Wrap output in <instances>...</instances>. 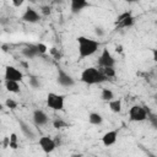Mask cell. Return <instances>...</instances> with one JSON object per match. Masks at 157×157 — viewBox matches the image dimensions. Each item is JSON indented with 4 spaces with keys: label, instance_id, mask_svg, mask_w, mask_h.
Segmentation results:
<instances>
[{
    "label": "cell",
    "instance_id": "obj_33",
    "mask_svg": "<svg viewBox=\"0 0 157 157\" xmlns=\"http://www.w3.org/2000/svg\"><path fill=\"white\" fill-rule=\"evenodd\" d=\"M117 52H121V45H119V47H117Z\"/></svg>",
    "mask_w": 157,
    "mask_h": 157
},
{
    "label": "cell",
    "instance_id": "obj_20",
    "mask_svg": "<svg viewBox=\"0 0 157 157\" xmlns=\"http://www.w3.org/2000/svg\"><path fill=\"white\" fill-rule=\"evenodd\" d=\"M53 126L55 129H64V128H69V124L61 118H56L55 120H53Z\"/></svg>",
    "mask_w": 157,
    "mask_h": 157
},
{
    "label": "cell",
    "instance_id": "obj_32",
    "mask_svg": "<svg viewBox=\"0 0 157 157\" xmlns=\"http://www.w3.org/2000/svg\"><path fill=\"white\" fill-rule=\"evenodd\" d=\"M70 157H83V156H82L81 153H72Z\"/></svg>",
    "mask_w": 157,
    "mask_h": 157
},
{
    "label": "cell",
    "instance_id": "obj_11",
    "mask_svg": "<svg viewBox=\"0 0 157 157\" xmlns=\"http://www.w3.org/2000/svg\"><path fill=\"white\" fill-rule=\"evenodd\" d=\"M86 7H90V2L86 0H71L70 1V11L72 15L80 13Z\"/></svg>",
    "mask_w": 157,
    "mask_h": 157
},
{
    "label": "cell",
    "instance_id": "obj_13",
    "mask_svg": "<svg viewBox=\"0 0 157 157\" xmlns=\"http://www.w3.org/2000/svg\"><path fill=\"white\" fill-rule=\"evenodd\" d=\"M118 139V130H109L102 136V144L105 147H109L117 142Z\"/></svg>",
    "mask_w": 157,
    "mask_h": 157
},
{
    "label": "cell",
    "instance_id": "obj_3",
    "mask_svg": "<svg viewBox=\"0 0 157 157\" xmlns=\"http://www.w3.org/2000/svg\"><path fill=\"white\" fill-rule=\"evenodd\" d=\"M148 108L140 105V104H134L130 109H129V120L132 123H141L145 121L147 119V113H148Z\"/></svg>",
    "mask_w": 157,
    "mask_h": 157
},
{
    "label": "cell",
    "instance_id": "obj_10",
    "mask_svg": "<svg viewBox=\"0 0 157 157\" xmlns=\"http://www.w3.org/2000/svg\"><path fill=\"white\" fill-rule=\"evenodd\" d=\"M21 20L28 23H37L40 21V15L37 12V10H34L33 7H26L25 12L21 16Z\"/></svg>",
    "mask_w": 157,
    "mask_h": 157
},
{
    "label": "cell",
    "instance_id": "obj_25",
    "mask_svg": "<svg viewBox=\"0 0 157 157\" xmlns=\"http://www.w3.org/2000/svg\"><path fill=\"white\" fill-rule=\"evenodd\" d=\"M5 105H6L7 108H10V109H15V108H17V102L13 101L12 98H7V99L5 101Z\"/></svg>",
    "mask_w": 157,
    "mask_h": 157
},
{
    "label": "cell",
    "instance_id": "obj_17",
    "mask_svg": "<svg viewBox=\"0 0 157 157\" xmlns=\"http://www.w3.org/2000/svg\"><path fill=\"white\" fill-rule=\"evenodd\" d=\"M5 88L11 93H20V82L16 81H5Z\"/></svg>",
    "mask_w": 157,
    "mask_h": 157
},
{
    "label": "cell",
    "instance_id": "obj_15",
    "mask_svg": "<svg viewBox=\"0 0 157 157\" xmlns=\"http://www.w3.org/2000/svg\"><path fill=\"white\" fill-rule=\"evenodd\" d=\"M18 125H20V130H21V132H22L28 140H34V139H36V134H34V131L31 129V126H29L27 123H25L23 120H18Z\"/></svg>",
    "mask_w": 157,
    "mask_h": 157
},
{
    "label": "cell",
    "instance_id": "obj_29",
    "mask_svg": "<svg viewBox=\"0 0 157 157\" xmlns=\"http://www.w3.org/2000/svg\"><path fill=\"white\" fill-rule=\"evenodd\" d=\"M49 52H50V54H52V55H54L55 58H58V59L60 58V53L56 50V48H50V49H49Z\"/></svg>",
    "mask_w": 157,
    "mask_h": 157
},
{
    "label": "cell",
    "instance_id": "obj_35",
    "mask_svg": "<svg viewBox=\"0 0 157 157\" xmlns=\"http://www.w3.org/2000/svg\"><path fill=\"white\" fill-rule=\"evenodd\" d=\"M155 103H156V104H157V97H156V98H155Z\"/></svg>",
    "mask_w": 157,
    "mask_h": 157
},
{
    "label": "cell",
    "instance_id": "obj_4",
    "mask_svg": "<svg viewBox=\"0 0 157 157\" xmlns=\"http://www.w3.org/2000/svg\"><path fill=\"white\" fill-rule=\"evenodd\" d=\"M65 104V97L63 94H58L54 92H49L47 94V105L53 110H63Z\"/></svg>",
    "mask_w": 157,
    "mask_h": 157
},
{
    "label": "cell",
    "instance_id": "obj_8",
    "mask_svg": "<svg viewBox=\"0 0 157 157\" xmlns=\"http://www.w3.org/2000/svg\"><path fill=\"white\" fill-rule=\"evenodd\" d=\"M4 78L5 81H16V82H21L23 80V74L15 66L7 65L5 67V74H4Z\"/></svg>",
    "mask_w": 157,
    "mask_h": 157
},
{
    "label": "cell",
    "instance_id": "obj_28",
    "mask_svg": "<svg viewBox=\"0 0 157 157\" xmlns=\"http://www.w3.org/2000/svg\"><path fill=\"white\" fill-rule=\"evenodd\" d=\"M94 33H96V36L102 37V36L104 34V31H103V28H101V27H96V28H94Z\"/></svg>",
    "mask_w": 157,
    "mask_h": 157
},
{
    "label": "cell",
    "instance_id": "obj_16",
    "mask_svg": "<svg viewBox=\"0 0 157 157\" xmlns=\"http://www.w3.org/2000/svg\"><path fill=\"white\" fill-rule=\"evenodd\" d=\"M88 121L92 125H101L103 123V117L97 112H92L88 114Z\"/></svg>",
    "mask_w": 157,
    "mask_h": 157
},
{
    "label": "cell",
    "instance_id": "obj_26",
    "mask_svg": "<svg viewBox=\"0 0 157 157\" xmlns=\"http://www.w3.org/2000/svg\"><path fill=\"white\" fill-rule=\"evenodd\" d=\"M40 12H42V15H44V16H49L50 12H52V9H50L49 5H44V6L40 7Z\"/></svg>",
    "mask_w": 157,
    "mask_h": 157
},
{
    "label": "cell",
    "instance_id": "obj_22",
    "mask_svg": "<svg viewBox=\"0 0 157 157\" xmlns=\"http://www.w3.org/2000/svg\"><path fill=\"white\" fill-rule=\"evenodd\" d=\"M147 120H148V123H150L155 129H157V114H155V113H152L151 110H148V113H147Z\"/></svg>",
    "mask_w": 157,
    "mask_h": 157
},
{
    "label": "cell",
    "instance_id": "obj_9",
    "mask_svg": "<svg viewBox=\"0 0 157 157\" xmlns=\"http://www.w3.org/2000/svg\"><path fill=\"white\" fill-rule=\"evenodd\" d=\"M38 144H39V147L42 148V151H43L44 153H47V155L52 153V152L55 150V147H56L55 140H53V139L49 137V136H42V137H39Z\"/></svg>",
    "mask_w": 157,
    "mask_h": 157
},
{
    "label": "cell",
    "instance_id": "obj_30",
    "mask_svg": "<svg viewBox=\"0 0 157 157\" xmlns=\"http://www.w3.org/2000/svg\"><path fill=\"white\" fill-rule=\"evenodd\" d=\"M11 4H12L15 7H20V6H22L23 1H22V0H20V1H15V0H12V1H11Z\"/></svg>",
    "mask_w": 157,
    "mask_h": 157
},
{
    "label": "cell",
    "instance_id": "obj_24",
    "mask_svg": "<svg viewBox=\"0 0 157 157\" xmlns=\"http://www.w3.org/2000/svg\"><path fill=\"white\" fill-rule=\"evenodd\" d=\"M28 83H29V86H31L32 88H34V90H37V88L40 87V81H39V78H38L37 76H31Z\"/></svg>",
    "mask_w": 157,
    "mask_h": 157
},
{
    "label": "cell",
    "instance_id": "obj_19",
    "mask_svg": "<svg viewBox=\"0 0 157 157\" xmlns=\"http://www.w3.org/2000/svg\"><path fill=\"white\" fill-rule=\"evenodd\" d=\"M101 99L104 101V102H110L114 99V93L112 90L109 88H103L102 92H101Z\"/></svg>",
    "mask_w": 157,
    "mask_h": 157
},
{
    "label": "cell",
    "instance_id": "obj_27",
    "mask_svg": "<svg viewBox=\"0 0 157 157\" xmlns=\"http://www.w3.org/2000/svg\"><path fill=\"white\" fill-rule=\"evenodd\" d=\"M37 48H38V52H39V54L42 55V54H44V53H47V45L45 44H43V43H38L37 44Z\"/></svg>",
    "mask_w": 157,
    "mask_h": 157
},
{
    "label": "cell",
    "instance_id": "obj_34",
    "mask_svg": "<svg viewBox=\"0 0 157 157\" xmlns=\"http://www.w3.org/2000/svg\"><path fill=\"white\" fill-rule=\"evenodd\" d=\"M148 157H157L156 155H152V153H148Z\"/></svg>",
    "mask_w": 157,
    "mask_h": 157
},
{
    "label": "cell",
    "instance_id": "obj_6",
    "mask_svg": "<svg viewBox=\"0 0 157 157\" xmlns=\"http://www.w3.org/2000/svg\"><path fill=\"white\" fill-rule=\"evenodd\" d=\"M56 82H58V85H60L63 87H72L76 83L75 82V78L70 74H67L64 69H61V67H58Z\"/></svg>",
    "mask_w": 157,
    "mask_h": 157
},
{
    "label": "cell",
    "instance_id": "obj_2",
    "mask_svg": "<svg viewBox=\"0 0 157 157\" xmlns=\"http://www.w3.org/2000/svg\"><path fill=\"white\" fill-rule=\"evenodd\" d=\"M80 80H81V82H83V83H86V85H88V86H92V85L103 83V82H105L108 78L103 75V72H102L101 69L94 67V66H90V67H86V69L81 72Z\"/></svg>",
    "mask_w": 157,
    "mask_h": 157
},
{
    "label": "cell",
    "instance_id": "obj_31",
    "mask_svg": "<svg viewBox=\"0 0 157 157\" xmlns=\"http://www.w3.org/2000/svg\"><path fill=\"white\" fill-rule=\"evenodd\" d=\"M151 52H152V58H153V60L157 63V49H152Z\"/></svg>",
    "mask_w": 157,
    "mask_h": 157
},
{
    "label": "cell",
    "instance_id": "obj_14",
    "mask_svg": "<svg viewBox=\"0 0 157 157\" xmlns=\"http://www.w3.org/2000/svg\"><path fill=\"white\" fill-rule=\"evenodd\" d=\"M21 53H22V55H23L25 58H27V59H33V58L40 55L39 52H38L37 44H28V45L23 47L22 50H21Z\"/></svg>",
    "mask_w": 157,
    "mask_h": 157
},
{
    "label": "cell",
    "instance_id": "obj_21",
    "mask_svg": "<svg viewBox=\"0 0 157 157\" xmlns=\"http://www.w3.org/2000/svg\"><path fill=\"white\" fill-rule=\"evenodd\" d=\"M9 137H10V145H9V147L12 148V150L18 148V139H17V135L15 132H12Z\"/></svg>",
    "mask_w": 157,
    "mask_h": 157
},
{
    "label": "cell",
    "instance_id": "obj_23",
    "mask_svg": "<svg viewBox=\"0 0 157 157\" xmlns=\"http://www.w3.org/2000/svg\"><path fill=\"white\" fill-rule=\"evenodd\" d=\"M101 70H102L103 75H104L108 80L115 76V69H114V67H103V69H101Z\"/></svg>",
    "mask_w": 157,
    "mask_h": 157
},
{
    "label": "cell",
    "instance_id": "obj_5",
    "mask_svg": "<svg viewBox=\"0 0 157 157\" xmlns=\"http://www.w3.org/2000/svg\"><path fill=\"white\" fill-rule=\"evenodd\" d=\"M134 23H135V17L132 16L131 11H124L123 13H120V15L117 17V21H115L117 28L131 27Z\"/></svg>",
    "mask_w": 157,
    "mask_h": 157
},
{
    "label": "cell",
    "instance_id": "obj_12",
    "mask_svg": "<svg viewBox=\"0 0 157 157\" xmlns=\"http://www.w3.org/2000/svg\"><path fill=\"white\" fill-rule=\"evenodd\" d=\"M32 118H33L34 124L38 125V126H43V125L48 124V121H49L48 115H47L42 109H36V110L33 112V114H32Z\"/></svg>",
    "mask_w": 157,
    "mask_h": 157
},
{
    "label": "cell",
    "instance_id": "obj_18",
    "mask_svg": "<svg viewBox=\"0 0 157 157\" xmlns=\"http://www.w3.org/2000/svg\"><path fill=\"white\" fill-rule=\"evenodd\" d=\"M108 105L113 113H120L121 112V101L119 98H114L113 101L108 102Z\"/></svg>",
    "mask_w": 157,
    "mask_h": 157
},
{
    "label": "cell",
    "instance_id": "obj_7",
    "mask_svg": "<svg viewBox=\"0 0 157 157\" xmlns=\"http://www.w3.org/2000/svg\"><path fill=\"white\" fill-rule=\"evenodd\" d=\"M98 65H99L101 69H103V67H114L115 59L107 48H104L102 50V54L98 58Z\"/></svg>",
    "mask_w": 157,
    "mask_h": 157
},
{
    "label": "cell",
    "instance_id": "obj_1",
    "mask_svg": "<svg viewBox=\"0 0 157 157\" xmlns=\"http://www.w3.org/2000/svg\"><path fill=\"white\" fill-rule=\"evenodd\" d=\"M77 40V50H78V58L85 59L91 55H93L98 48H99V42L85 36H78L76 38Z\"/></svg>",
    "mask_w": 157,
    "mask_h": 157
}]
</instances>
